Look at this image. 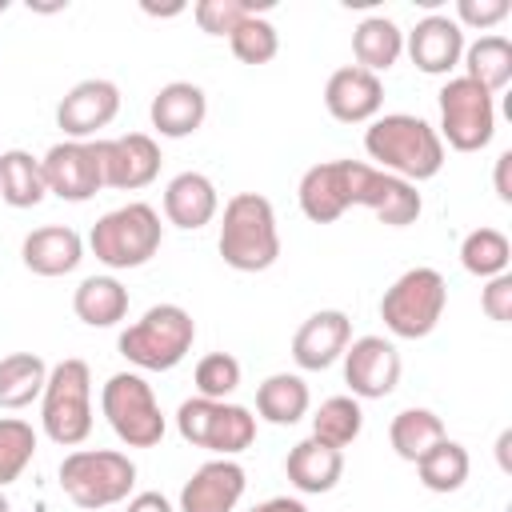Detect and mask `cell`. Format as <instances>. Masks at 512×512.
<instances>
[{"instance_id": "cell-4", "label": "cell", "mask_w": 512, "mask_h": 512, "mask_svg": "<svg viewBox=\"0 0 512 512\" xmlns=\"http://www.w3.org/2000/svg\"><path fill=\"white\" fill-rule=\"evenodd\" d=\"M196 340V320L180 304H152L136 324L120 332V356L144 372H172Z\"/></svg>"}, {"instance_id": "cell-39", "label": "cell", "mask_w": 512, "mask_h": 512, "mask_svg": "<svg viewBox=\"0 0 512 512\" xmlns=\"http://www.w3.org/2000/svg\"><path fill=\"white\" fill-rule=\"evenodd\" d=\"M480 308H484V316L496 320V324H508V320H512V276H508V272H500V276H492V280L484 284Z\"/></svg>"}, {"instance_id": "cell-28", "label": "cell", "mask_w": 512, "mask_h": 512, "mask_svg": "<svg viewBox=\"0 0 512 512\" xmlns=\"http://www.w3.org/2000/svg\"><path fill=\"white\" fill-rule=\"evenodd\" d=\"M44 196H48V188H44L40 160L24 148L0 152V200L8 208H36Z\"/></svg>"}, {"instance_id": "cell-8", "label": "cell", "mask_w": 512, "mask_h": 512, "mask_svg": "<svg viewBox=\"0 0 512 512\" xmlns=\"http://www.w3.org/2000/svg\"><path fill=\"white\" fill-rule=\"evenodd\" d=\"M444 308H448V284L436 268H408L380 296V320L400 340L432 336Z\"/></svg>"}, {"instance_id": "cell-18", "label": "cell", "mask_w": 512, "mask_h": 512, "mask_svg": "<svg viewBox=\"0 0 512 512\" xmlns=\"http://www.w3.org/2000/svg\"><path fill=\"white\" fill-rule=\"evenodd\" d=\"M404 52L420 72L448 76L464 56V28L452 16L432 12V16L416 20V28L404 36Z\"/></svg>"}, {"instance_id": "cell-37", "label": "cell", "mask_w": 512, "mask_h": 512, "mask_svg": "<svg viewBox=\"0 0 512 512\" xmlns=\"http://www.w3.org/2000/svg\"><path fill=\"white\" fill-rule=\"evenodd\" d=\"M264 8H272V0H200L192 8L200 32L208 36H228L244 16H260Z\"/></svg>"}, {"instance_id": "cell-14", "label": "cell", "mask_w": 512, "mask_h": 512, "mask_svg": "<svg viewBox=\"0 0 512 512\" xmlns=\"http://www.w3.org/2000/svg\"><path fill=\"white\" fill-rule=\"evenodd\" d=\"M116 112H120V88L104 76H92L64 92V100L56 104V124L68 140H88L100 128H108Z\"/></svg>"}, {"instance_id": "cell-3", "label": "cell", "mask_w": 512, "mask_h": 512, "mask_svg": "<svg viewBox=\"0 0 512 512\" xmlns=\"http://www.w3.org/2000/svg\"><path fill=\"white\" fill-rule=\"evenodd\" d=\"M216 248L224 256V264L236 268V272H264V268H272L276 256H280V228H276L272 200L260 196V192H236L224 204Z\"/></svg>"}, {"instance_id": "cell-1", "label": "cell", "mask_w": 512, "mask_h": 512, "mask_svg": "<svg viewBox=\"0 0 512 512\" xmlns=\"http://www.w3.org/2000/svg\"><path fill=\"white\" fill-rule=\"evenodd\" d=\"M296 200H300V212L312 224H332L348 208H368L380 224L404 228V224H416L420 212H424V200H420L416 184H408L392 172H380L376 164H364V160L312 164L300 176Z\"/></svg>"}, {"instance_id": "cell-13", "label": "cell", "mask_w": 512, "mask_h": 512, "mask_svg": "<svg viewBox=\"0 0 512 512\" xmlns=\"http://www.w3.org/2000/svg\"><path fill=\"white\" fill-rule=\"evenodd\" d=\"M344 384L356 400H384L400 384V352L384 336H356L344 348Z\"/></svg>"}, {"instance_id": "cell-36", "label": "cell", "mask_w": 512, "mask_h": 512, "mask_svg": "<svg viewBox=\"0 0 512 512\" xmlns=\"http://www.w3.org/2000/svg\"><path fill=\"white\" fill-rule=\"evenodd\" d=\"M196 396L204 400H228L236 388H240V360L228 356V352H208L196 360Z\"/></svg>"}, {"instance_id": "cell-22", "label": "cell", "mask_w": 512, "mask_h": 512, "mask_svg": "<svg viewBox=\"0 0 512 512\" xmlns=\"http://www.w3.org/2000/svg\"><path fill=\"white\" fill-rule=\"evenodd\" d=\"M284 472H288V484L304 496H320V492H332L344 476V452L308 436L300 444L288 448V460H284Z\"/></svg>"}, {"instance_id": "cell-32", "label": "cell", "mask_w": 512, "mask_h": 512, "mask_svg": "<svg viewBox=\"0 0 512 512\" xmlns=\"http://www.w3.org/2000/svg\"><path fill=\"white\" fill-rule=\"evenodd\" d=\"M508 260H512V244L500 228H472L460 240V264H464V272H472L480 280L508 272Z\"/></svg>"}, {"instance_id": "cell-40", "label": "cell", "mask_w": 512, "mask_h": 512, "mask_svg": "<svg viewBox=\"0 0 512 512\" xmlns=\"http://www.w3.org/2000/svg\"><path fill=\"white\" fill-rule=\"evenodd\" d=\"M124 512H176L172 504H168V496L164 492H136L132 500H128V508Z\"/></svg>"}, {"instance_id": "cell-9", "label": "cell", "mask_w": 512, "mask_h": 512, "mask_svg": "<svg viewBox=\"0 0 512 512\" xmlns=\"http://www.w3.org/2000/svg\"><path fill=\"white\" fill-rule=\"evenodd\" d=\"M100 412L120 444L128 448H156L164 440V412L152 384L140 372H116L100 388Z\"/></svg>"}, {"instance_id": "cell-6", "label": "cell", "mask_w": 512, "mask_h": 512, "mask_svg": "<svg viewBox=\"0 0 512 512\" xmlns=\"http://www.w3.org/2000/svg\"><path fill=\"white\" fill-rule=\"evenodd\" d=\"M164 244V224L160 212L144 200H132L124 208L104 212L92 232H88V248L104 268H140L148 264Z\"/></svg>"}, {"instance_id": "cell-25", "label": "cell", "mask_w": 512, "mask_h": 512, "mask_svg": "<svg viewBox=\"0 0 512 512\" xmlns=\"http://www.w3.org/2000/svg\"><path fill=\"white\" fill-rule=\"evenodd\" d=\"M72 312L88 328H112L128 316V288L116 276H84L72 292Z\"/></svg>"}, {"instance_id": "cell-12", "label": "cell", "mask_w": 512, "mask_h": 512, "mask_svg": "<svg viewBox=\"0 0 512 512\" xmlns=\"http://www.w3.org/2000/svg\"><path fill=\"white\" fill-rule=\"evenodd\" d=\"M44 188L68 204H84L104 188L100 140H60L40 160Z\"/></svg>"}, {"instance_id": "cell-24", "label": "cell", "mask_w": 512, "mask_h": 512, "mask_svg": "<svg viewBox=\"0 0 512 512\" xmlns=\"http://www.w3.org/2000/svg\"><path fill=\"white\" fill-rule=\"evenodd\" d=\"M404 52V32L396 20L388 16H368L352 28V56H356V68L380 76L388 72Z\"/></svg>"}, {"instance_id": "cell-17", "label": "cell", "mask_w": 512, "mask_h": 512, "mask_svg": "<svg viewBox=\"0 0 512 512\" xmlns=\"http://www.w3.org/2000/svg\"><path fill=\"white\" fill-rule=\"evenodd\" d=\"M348 340H352V320L340 308H320V312H312L296 328V336H292V360L304 372H324V368H332L344 356Z\"/></svg>"}, {"instance_id": "cell-35", "label": "cell", "mask_w": 512, "mask_h": 512, "mask_svg": "<svg viewBox=\"0 0 512 512\" xmlns=\"http://www.w3.org/2000/svg\"><path fill=\"white\" fill-rule=\"evenodd\" d=\"M228 44H232V56L240 64H268L276 52H280V32L272 20L264 16H244L232 32H228Z\"/></svg>"}, {"instance_id": "cell-21", "label": "cell", "mask_w": 512, "mask_h": 512, "mask_svg": "<svg viewBox=\"0 0 512 512\" xmlns=\"http://www.w3.org/2000/svg\"><path fill=\"white\" fill-rule=\"evenodd\" d=\"M20 260L36 276H68L84 260V240L68 224H44V228H32L24 236Z\"/></svg>"}, {"instance_id": "cell-29", "label": "cell", "mask_w": 512, "mask_h": 512, "mask_svg": "<svg viewBox=\"0 0 512 512\" xmlns=\"http://www.w3.org/2000/svg\"><path fill=\"white\" fill-rule=\"evenodd\" d=\"M48 384V364L36 352H12L0 360V408H28Z\"/></svg>"}, {"instance_id": "cell-16", "label": "cell", "mask_w": 512, "mask_h": 512, "mask_svg": "<svg viewBox=\"0 0 512 512\" xmlns=\"http://www.w3.org/2000/svg\"><path fill=\"white\" fill-rule=\"evenodd\" d=\"M248 488L244 468L232 456H216L200 464L180 488V512H236Z\"/></svg>"}, {"instance_id": "cell-19", "label": "cell", "mask_w": 512, "mask_h": 512, "mask_svg": "<svg viewBox=\"0 0 512 512\" xmlns=\"http://www.w3.org/2000/svg\"><path fill=\"white\" fill-rule=\"evenodd\" d=\"M380 104H384V84L380 76L348 64V68H336L324 84V108L332 120L340 124H372L380 116Z\"/></svg>"}, {"instance_id": "cell-33", "label": "cell", "mask_w": 512, "mask_h": 512, "mask_svg": "<svg viewBox=\"0 0 512 512\" xmlns=\"http://www.w3.org/2000/svg\"><path fill=\"white\" fill-rule=\"evenodd\" d=\"M360 428H364V408L356 396H328L312 416V436L340 452L360 436Z\"/></svg>"}, {"instance_id": "cell-30", "label": "cell", "mask_w": 512, "mask_h": 512, "mask_svg": "<svg viewBox=\"0 0 512 512\" xmlns=\"http://www.w3.org/2000/svg\"><path fill=\"white\" fill-rule=\"evenodd\" d=\"M388 440H392V452L408 464H416L428 448H436L444 440V420L432 412V408H404L392 416L388 424Z\"/></svg>"}, {"instance_id": "cell-38", "label": "cell", "mask_w": 512, "mask_h": 512, "mask_svg": "<svg viewBox=\"0 0 512 512\" xmlns=\"http://www.w3.org/2000/svg\"><path fill=\"white\" fill-rule=\"evenodd\" d=\"M512 12L508 0H456V24L460 28H496Z\"/></svg>"}, {"instance_id": "cell-31", "label": "cell", "mask_w": 512, "mask_h": 512, "mask_svg": "<svg viewBox=\"0 0 512 512\" xmlns=\"http://www.w3.org/2000/svg\"><path fill=\"white\" fill-rule=\"evenodd\" d=\"M416 472H420V484L428 492H456V488H464V480L472 472V460H468V448L460 440L444 436L436 448H428L416 460Z\"/></svg>"}, {"instance_id": "cell-41", "label": "cell", "mask_w": 512, "mask_h": 512, "mask_svg": "<svg viewBox=\"0 0 512 512\" xmlns=\"http://www.w3.org/2000/svg\"><path fill=\"white\" fill-rule=\"evenodd\" d=\"M508 168H512V152H500L496 160V196L504 204H512V184H508Z\"/></svg>"}, {"instance_id": "cell-34", "label": "cell", "mask_w": 512, "mask_h": 512, "mask_svg": "<svg viewBox=\"0 0 512 512\" xmlns=\"http://www.w3.org/2000/svg\"><path fill=\"white\" fill-rule=\"evenodd\" d=\"M36 456V432L20 416H0V488L20 480V472Z\"/></svg>"}, {"instance_id": "cell-15", "label": "cell", "mask_w": 512, "mask_h": 512, "mask_svg": "<svg viewBox=\"0 0 512 512\" xmlns=\"http://www.w3.org/2000/svg\"><path fill=\"white\" fill-rule=\"evenodd\" d=\"M100 164L108 188L136 192L160 176V144L148 132H124L116 140H100Z\"/></svg>"}, {"instance_id": "cell-2", "label": "cell", "mask_w": 512, "mask_h": 512, "mask_svg": "<svg viewBox=\"0 0 512 512\" xmlns=\"http://www.w3.org/2000/svg\"><path fill=\"white\" fill-rule=\"evenodd\" d=\"M364 152L376 160L380 172H392L408 184L432 180L444 168V140L440 132L412 112L376 116L364 132Z\"/></svg>"}, {"instance_id": "cell-11", "label": "cell", "mask_w": 512, "mask_h": 512, "mask_svg": "<svg viewBox=\"0 0 512 512\" xmlns=\"http://www.w3.org/2000/svg\"><path fill=\"white\" fill-rule=\"evenodd\" d=\"M440 100V140L456 152H480L496 136V104L492 92H484L468 76H448V84L436 92Z\"/></svg>"}, {"instance_id": "cell-26", "label": "cell", "mask_w": 512, "mask_h": 512, "mask_svg": "<svg viewBox=\"0 0 512 512\" xmlns=\"http://www.w3.org/2000/svg\"><path fill=\"white\" fill-rule=\"evenodd\" d=\"M460 60H464V76L476 80L492 96L500 88H508V80H512V40L508 36L488 32V36L464 44V56Z\"/></svg>"}, {"instance_id": "cell-27", "label": "cell", "mask_w": 512, "mask_h": 512, "mask_svg": "<svg viewBox=\"0 0 512 512\" xmlns=\"http://www.w3.org/2000/svg\"><path fill=\"white\" fill-rule=\"evenodd\" d=\"M308 384L296 376V372H272L260 388H256V412L268 420V424H296L308 416Z\"/></svg>"}, {"instance_id": "cell-23", "label": "cell", "mask_w": 512, "mask_h": 512, "mask_svg": "<svg viewBox=\"0 0 512 512\" xmlns=\"http://www.w3.org/2000/svg\"><path fill=\"white\" fill-rule=\"evenodd\" d=\"M216 212H220V196H216V184L204 172H180V176L168 180V188H164L168 224H176L184 232H196V228L212 224Z\"/></svg>"}, {"instance_id": "cell-42", "label": "cell", "mask_w": 512, "mask_h": 512, "mask_svg": "<svg viewBox=\"0 0 512 512\" xmlns=\"http://www.w3.org/2000/svg\"><path fill=\"white\" fill-rule=\"evenodd\" d=\"M248 512H308V508L300 500H292V496H272V500H264V504H256Z\"/></svg>"}, {"instance_id": "cell-20", "label": "cell", "mask_w": 512, "mask_h": 512, "mask_svg": "<svg viewBox=\"0 0 512 512\" xmlns=\"http://www.w3.org/2000/svg\"><path fill=\"white\" fill-rule=\"evenodd\" d=\"M148 116H152V128H156L160 136L184 140V136H192V132L204 124V116H208V96H204V88L192 84V80H172V84H164V88L152 96Z\"/></svg>"}, {"instance_id": "cell-10", "label": "cell", "mask_w": 512, "mask_h": 512, "mask_svg": "<svg viewBox=\"0 0 512 512\" xmlns=\"http://www.w3.org/2000/svg\"><path fill=\"white\" fill-rule=\"evenodd\" d=\"M176 428L188 444L208 448L216 456H240L256 440V416L244 404L192 396L176 408Z\"/></svg>"}, {"instance_id": "cell-7", "label": "cell", "mask_w": 512, "mask_h": 512, "mask_svg": "<svg viewBox=\"0 0 512 512\" xmlns=\"http://www.w3.org/2000/svg\"><path fill=\"white\" fill-rule=\"evenodd\" d=\"M60 488L76 508L100 512L132 496L136 464L116 448H76L60 464Z\"/></svg>"}, {"instance_id": "cell-43", "label": "cell", "mask_w": 512, "mask_h": 512, "mask_svg": "<svg viewBox=\"0 0 512 512\" xmlns=\"http://www.w3.org/2000/svg\"><path fill=\"white\" fill-rule=\"evenodd\" d=\"M0 512H12V504H8V496L0 492Z\"/></svg>"}, {"instance_id": "cell-5", "label": "cell", "mask_w": 512, "mask_h": 512, "mask_svg": "<svg viewBox=\"0 0 512 512\" xmlns=\"http://www.w3.org/2000/svg\"><path fill=\"white\" fill-rule=\"evenodd\" d=\"M40 424L44 436L60 448H76L92 432V368L76 356H64L48 368V384L40 392Z\"/></svg>"}]
</instances>
